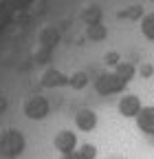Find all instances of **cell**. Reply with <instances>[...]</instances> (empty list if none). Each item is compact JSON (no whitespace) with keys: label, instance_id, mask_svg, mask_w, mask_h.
<instances>
[{"label":"cell","instance_id":"cell-1","mask_svg":"<svg viewBox=\"0 0 154 159\" xmlns=\"http://www.w3.org/2000/svg\"><path fill=\"white\" fill-rule=\"evenodd\" d=\"M134 124H137V128L148 135V137H154V104H143L141 111L137 113V117H134Z\"/></svg>","mask_w":154,"mask_h":159},{"label":"cell","instance_id":"cell-2","mask_svg":"<svg viewBox=\"0 0 154 159\" xmlns=\"http://www.w3.org/2000/svg\"><path fill=\"white\" fill-rule=\"evenodd\" d=\"M139 29H141V35L148 38L150 42H154V11H148L143 9L141 18H139Z\"/></svg>","mask_w":154,"mask_h":159},{"label":"cell","instance_id":"cell-3","mask_svg":"<svg viewBox=\"0 0 154 159\" xmlns=\"http://www.w3.org/2000/svg\"><path fill=\"white\" fill-rule=\"evenodd\" d=\"M126 159H128V157H126Z\"/></svg>","mask_w":154,"mask_h":159}]
</instances>
